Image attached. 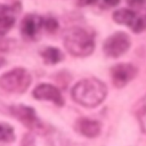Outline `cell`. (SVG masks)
<instances>
[{"label": "cell", "instance_id": "8992f818", "mask_svg": "<svg viewBox=\"0 0 146 146\" xmlns=\"http://www.w3.org/2000/svg\"><path fill=\"white\" fill-rule=\"evenodd\" d=\"M10 113L24 125L31 130H40L41 122L39 121L34 110L26 105H14L10 107Z\"/></svg>", "mask_w": 146, "mask_h": 146}, {"label": "cell", "instance_id": "52a82bcc", "mask_svg": "<svg viewBox=\"0 0 146 146\" xmlns=\"http://www.w3.org/2000/svg\"><path fill=\"white\" fill-rule=\"evenodd\" d=\"M113 19L119 23L129 26L133 32H141L145 29V19L139 17L131 9H117L113 14Z\"/></svg>", "mask_w": 146, "mask_h": 146}, {"label": "cell", "instance_id": "6da1fadb", "mask_svg": "<svg viewBox=\"0 0 146 146\" xmlns=\"http://www.w3.org/2000/svg\"><path fill=\"white\" fill-rule=\"evenodd\" d=\"M72 98L82 106L96 107L107 95L106 86L98 79L88 78L79 81L72 89Z\"/></svg>", "mask_w": 146, "mask_h": 146}, {"label": "cell", "instance_id": "2e32d148", "mask_svg": "<svg viewBox=\"0 0 146 146\" xmlns=\"http://www.w3.org/2000/svg\"><path fill=\"white\" fill-rule=\"evenodd\" d=\"M9 41L5 38H0V52H6L9 49Z\"/></svg>", "mask_w": 146, "mask_h": 146}, {"label": "cell", "instance_id": "7c38bea8", "mask_svg": "<svg viewBox=\"0 0 146 146\" xmlns=\"http://www.w3.org/2000/svg\"><path fill=\"white\" fill-rule=\"evenodd\" d=\"M135 114L140 124L141 130L146 133V95L137 103L135 107Z\"/></svg>", "mask_w": 146, "mask_h": 146}, {"label": "cell", "instance_id": "30bf717a", "mask_svg": "<svg viewBox=\"0 0 146 146\" xmlns=\"http://www.w3.org/2000/svg\"><path fill=\"white\" fill-rule=\"evenodd\" d=\"M76 130L84 137L94 138L100 133V123L96 120H91L88 117H81L75 123Z\"/></svg>", "mask_w": 146, "mask_h": 146}, {"label": "cell", "instance_id": "d6986e66", "mask_svg": "<svg viewBox=\"0 0 146 146\" xmlns=\"http://www.w3.org/2000/svg\"><path fill=\"white\" fill-rule=\"evenodd\" d=\"M121 0H104L105 3H107L108 6H116Z\"/></svg>", "mask_w": 146, "mask_h": 146}, {"label": "cell", "instance_id": "5b68a950", "mask_svg": "<svg viewBox=\"0 0 146 146\" xmlns=\"http://www.w3.org/2000/svg\"><path fill=\"white\" fill-rule=\"evenodd\" d=\"M137 67L130 63H120L111 68L112 82L116 88H123L137 75Z\"/></svg>", "mask_w": 146, "mask_h": 146}, {"label": "cell", "instance_id": "277c9868", "mask_svg": "<svg viewBox=\"0 0 146 146\" xmlns=\"http://www.w3.org/2000/svg\"><path fill=\"white\" fill-rule=\"evenodd\" d=\"M130 43V36L125 32H115L104 41L103 50L106 56L117 58L128 51Z\"/></svg>", "mask_w": 146, "mask_h": 146}, {"label": "cell", "instance_id": "4fadbf2b", "mask_svg": "<svg viewBox=\"0 0 146 146\" xmlns=\"http://www.w3.org/2000/svg\"><path fill=\"white\" fill-rule=\"evenodd\" d=\"M15 139V132L13 128L7 123H0V140L2 141H13Z\"/></svg>", "mask_w": 146, "mask_h": 146}, {"label": "cell", "instance_id": "7a4b0ae2", "mask_svg": "<svg viewBox=\"0 0 146 146\" xmlns=\"http://www.w3.org/2000/svg\"><path fill=\"white\" fill-rule=\"evenodd\" d=\"M64 46L71 55L86 57L94 51L95 40L88 30L83 27H72L65 33Z\"/></svg>", "mask_w": 146, "mask_h": 146}, {"label": "cell", "instance_id": "ba28073f", "mask_svg": "<svg viewBox=\"0 0 146 146\" xmlns=\"http://www.w3.org/2000/svg\"><path fill=\"white\" fill-rule=\"evenodd\" d=\"M32 95L35 99L39 100H49L56 104L57 106H63L64 105V97L59 89L50 83H41L38 84L33 91Z\"/></svg>", "mask_w": 146, "mask_h": 146}, {"label": "cell", "instance_id": "5bb4252c", "mask_svg": "<svg viewBox=\"0 0 146 146\" xmlns=\"http://www.w3.org/2000/svg\"><path fill=\"white\" fill-rule=\"evenodd\" d=\"M15 24L14 16H1L0 17V35H5Z\"/></svg>", "mask_w": 146, "mask_h": 146}, {"label": "cell", "instance_id": "9c48e42d", "mask_svg": "<svg viewBox=\"0 0 146 146\" xmlns=\"http://www.w3.org/2000/svg\"><path fill=\"white\" fill-rule=\"evenodd\" d=\"M43 26V18L38 15H26L21 24V32L26 39H35Z\"/></svg>", "mask_w": 146, "mask_h": 146}, {"label": "cell", "instance_id": "9a60e30c", "mask_svg": "<svg viewBox=\"0 0 146 146\" xmlns=\"http://www.w3.org/2000/svg\"><path fill=\"white\" fill-rule=\"evenodd\" d=\"M43 26L46 27L47 31L49 32H55L57 29H58V22L55 19V18H47V19H43Z\"/></svg>", "mask_w": 146, "mask_h": 146}, {"label": "cell", "instance_id": "3957f363", "mask_svg": "<svg viewBox=\"0 0 146 146\" xmlns=\"http://www.w3.org/2000/svg\"><path fill=\"white\" fill-rule=\"evenodd\" d=\"M32 82V76L23 67L13 68L0 76V88L8 92L22 94L26 91Z\"/></svg>", "mask_w": 146, "mask_h": 146}, {"label": "cell", "instance_id": "8fae6325", "mask_svg": "<svg viewBox=\"0 0 146 146\" xmlns=\"http://www.w3.org/2000/svg\"><path fill=\"white\" fill-rule=\"evenodd\" d=\"M41 57L43 58V62L46 64H50V65H55L58 62H60L63 59V54L59 49L55 48V47H47L43 50H41Z\"/></svg>", "mask_w": 146, "mask_h": 146}, {"label": "cell", "instance_id": "e0dca14e", "mask_svg": "<svg viewBox=\"0 0 146 146\" xmlns=\"http://www.w3.org/2000/svg\"><path fill=\"white\" fill-rule=\"evenodd\" d=\"M96 2H97V0H78V3L80 6H89V5H92Z\"/></svg>", "mask_w": 146, "mask_h": 146}, {"label": "cell", "instance_id": "ac0fdd59", "mask_svg": "<svg viewBox=\"0 0 146 146\" xmlns=\"http://www.w3.org/2000/svg\"><path fill=\"white\" fill-rule=\"evenodd\" d=\"M145 2V0H128V3L130 6H140Z\"/></svg>", "mask_w": 146, "mask_h": 146}, {"label": "cell", "instance_id": "ffe728a7", "mask_svg": "<svg viewBox=\"0 0 146 146\" xmlns=\"http://www.w3.org/2000/svg\"><path fill=\"white\" fill-rule=\"evenodd\" d=\"M3 64H5V59H3V58H1V57H0V67H1V66H2V65H3Z\"/></svg>", "mask_w": 146, "mask_h": 146}]
</instances>
